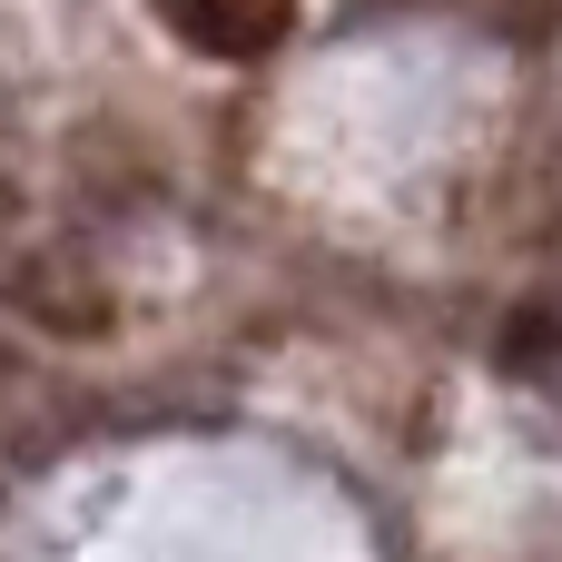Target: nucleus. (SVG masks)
Listing matches in <instances>:
<instances>
[{
  "label": "nucleus",
  "instance_id": "2",
  "mask_svg": "<svg viewBox=\"0 0 562 562\" xmlns=\"http://www.w3.org/2000/svg\"><path fill=\"white\" fill-rule=\"evenodd\" d=\"M148 10L207 59H267L296 30V0H148Z\"/></svg>",
  "mask_w": 562,
  "mask_h": 562
},
{
  "label": "nucleus",
  "instance_id": "3",
  "mask_svg": "<svg viewBox=\"0 0 562 562\" xmlns=\"http://www.w3.org/2000/svg\"><path fill=\"white\" fill-rule=\"evenodd\" d=\"M553 346H562V316H543V306H524L504 326V366H553Z\"/></svg>",
  "mask_w": 562,
  "mask_h": 562
},
{
  "label": "nucleus",
  "instance_id": "1",
  "mask_svg": "<svg viewBox=\"0 0 562 562\" xmlns=\"http://www.w3.org/2000/svg\"><path fill=\"white\" fill-rule=\"evenodd\" d=\"M0 306H10L30 336H59V346H99V336L119 326L109 277H89V257H69V247H20V257L0 267Z\"/></svg>",
  "mask_w": 562,
  "mask_h": 562
}]
</instances>
